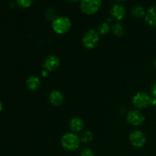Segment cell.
<instances>
[{"mask_svg": "<svg viewBox=\"0 0 156 156\" xmlns=\"http://www.w3.org/2000/svg\"><path fill=\"white\" fill-rule=\"evenodd\" d=\"M154 66L156 68V59H155V61H154Z\"/></svg>", "mask_w": 156, "mask_h": 156, "instance_id": "cell-25", "label": "cell"}, {"mask_svg": "<svg viewBox=\"0 0 156 156\" xmlns=\"http://www.w3.org/2000/svg\"><path fill=\"white\" fill-rule=\"evenodd\" d=\"M2 109H3V105H2V103L1 101H0V112L2 111Z\"/></svg>", "mask_w": 156, "mask_h": 156, "instance_id": "cell-24", "label": "cell"}, {"mask_svg": "<svg viewBox=\"0 0 156 156\" xmlns=\"http://www.w3.org/2000/svg\"><path fill=\"white\" fill-rule=\"evenodd\" d=\"M60 65V59L55 55H50L44 59L43 62V68L47 72H52L57 69Z\"/></svg>", "mask_w": 156, "mask_h": 156, "instance_id": "cell-8", "label": "cell"}, {"mask_svg": "<svg viewBox=\"0 0 156 156\" xmlns=\"http://www.w3.org/2000/svg\"><path fill=\"white\" fill-rule=\"evenodd\" d=\"M46 18L47 20L53 21L56 18V12L53 8H49L46 12Z\"/></svg>", "mask_w": 156, "mask_h": 156, "instance_id": "cell-17", "label": "cell"}, {"mask_svg": "<svg viewBox=\"0 0 156 156\" xmlns=\"http://www.w3.org/2000/svg\"><path fill=\"white\" fill-rule=\"evenodd\" d=\"M151 99L152 97L147 93L139 92L133 98V105L136 109H144L151 105Z\"/></svg>", "mask_w": 156, "mask_h": 156, "instance_id": "cell-5", "label": "cell"}, {"mask_svg": "<svg viewBox=\"0 0 156 156\" xmlns=\"http://www.w3.org/2000/svg\"><path fill=\"white\" fill-rule=\"evenodd\" d=\"M129 142L135 148H143L146 143V135L140 130H135L129 135Z\"/></svg>", "mask_w": 156, "mask_h": 156, "instance_id": "cell-6", "label": "cell"}, {"mask_svg": "<svg viewBox=\"0 0 156 156\" xmlns=\"http://www.w3.org/2000/svg\"><path fill=\"white\" fill-rule=\"evenodd\" d=\"M81 140L76 133H67L61 138V145L68 151H75L79 148Z\"/></svg>", "mask_w": 156, "mask_h": 156, "instance_id": "cell-1", "label": "cell"}, {"mask_svg": "<svg viewBox=\"0 0 156 156\" xmlns=\"http://www.w3.org/2000/svg\"><path fill=\"white\" fill-rule=\"evenodd\" d=\"M34 2V0H17V3L18 5L24 9L29 8Z\"/></svg>", "mask_w": 156, "mask_h": 156, "instance_id": "cell-18", "label": "cell"}, {"mask_svg": "<svg viewBox=\"0 0 156 156\" xmlns=\"http://www.w3.org/2000/svg\"><path fill=\"white\" fill-rule=\"evenodd\" d=\"M146 12L144 7L141 5H136L132 9V15L135 18H145Z\"/></svg>", "mask_w": 156, "mask_h": 156, "instance_id": "cell-14", "label": "cell"}, {"mask_svg": "<svg viewBox=\"0 0 156 156\" xmlns=\"http://www.w3.org/2000/svg\"><path fill=\"white\" fill-rule=\"evenodd\" d=\"M150 95L151 97L156 98V82H154L150 88Z\"/></svg>", "mask_w": 156, "mask_h": 156, "instance_id": "cell-21", "label": "cell"}, {"mask_svg": "<svg viewBox=\"0 0 156 156\" xmlns=\"http://www.w3.org/2000/svg\"><path fill=\"white\" fill-rule=\"evenodd\" d=\"M110 13L113 19L119 21H121L126 15V9L121 4H115L111 8Z\"/></svg>", "mask_w": 156, "mask_h": 156, "instance_id": "cell-9", "label": "cell"}, {"mask_svg": "<svg viewBox=\"0 0 156 156\" xmlns=\"http://www.w3.org/2000/svg\"><path fill=\"white\" fill-rule=\"evenodd\" d=\"M48 74H49V72L46 71V70H44V71L42 73H41L42 76H44V77H46V76H48Z\"/></svg>", "mask_w": 156, "mask_h": 156, "instance_id": "cell-22", "label": "cell"}, {"mask_svg": "<svg viewBox=\"0 0 156 156\" xmlns=\"http://www.w3.org/2000/svg\"><path fill=\"white\" fill-rule=\"evenodd\" d=\"M155 108H156V106H155Z\"/></svg>", "mask_w": 156, "mask_h": 156, "instance_id": "cell-27", "label": "cell"}, {"mask_svg": "<svg viewBox=\"0 0 156 156\" xmlns=\"http://www.w3.org/2000/svg\"><path fill=\"white\" fill-rule=\"evenodd\" d=\"M70 129L73 132H79L84 127V122L79 117H74L70 120L69 123Z\"/></svg>", "mask_w": 156, "mask_h": 156, "instance_id": "cell-13", "label": "cell"}, {"mask_svg": "<svg viewBox=\"0 0 156 156\" xmlns=\"http://www.w3.org/2000/svg\"><path fill=\"white\" fill-rule=\"evenodd\" d=\"M67 1H68L69 2L76 3V2H79V1H80V0H67Z\"/></svg>", "mask_w": 156, "mask_h": 156, "instance_id": "cell-23", "label": "cell"}, {"mask_svg": "<svg viewBox=\"0 0 156 156\" xmlns=\"http://www.w3.org/2000/svg\"><path fill=\"white\" fill-rule=\"evenodd\" d=\"M118 2H123V1H126V0H117Z\"/></svg>", "mask_w": 156, "mask_h": 156, "instance_id": "cell-26", "label": "cell"}, {"mask_svg": "<svg viewBox=\"0 0 156 156\" xmlns=\"http://www.w3.org/2000/svg\"><path fill=\"white\" fill-rule=\"evenodd\" d=\"M109 30H110V25L108 24V23L105 22L100 24V26L98 27V32L99 34L105 35V34H107L109 32Z\"/></svg>", "mask_w": 156, "mask_h": 156, "instance_id": "cell-16", "label": "cell"}, {"mask_svg": "<svg viewBox=\"0 0 156 156\" xmlns=\"http://www.w3.org/2000/svg\"><path fill=\"white\" fill-rule=\"evenodd\" d=\"M93 139V135L91 132L89 131H86V132L84 133V135L82 136V139H81V141L83 142V143H88V142L91 141Z\"/></svg>", "mask_w": 156, "mask_h": 156, "instance_id": "cell-19", "label": "cell"}, {"mask_svg": "<svg viewBox=\"0 0 156 156\" xmlns=\"http://www.w3.org/2000/svg\"><path fill=\"white\" fill-rule=\"evenodd\" d=\"M99 41V34L94 29H90L84 34L82 44L87 49H93L98 45Z\"/></svg>", "mask_w": 156, "mask_h": 156, "instance_id": "cell-4", "label": "cell"}, {"mask_svg": "<svg viewBox=\"0 0 156 156\" xmlns=\"http://www.w3.org/2000/svg\"><path fill=\"white\" fill-rule=\"evenodd\" d=\"M80 156H94V152L89 148H85L82 150Z\"/></svg>", "mask_w": 156, "mask_h": 156, "instance_id": "cell-20", "label": "cell"}, {"mask_svg": "<svg viewBox=\"0 0 156 156\" xmlns=\"http://www.w3.org/2000/svg\"><path fill=\"white\" fill-rule=\"evenodd\" d=\"M146 22L152 27H156V5L149 8L145 15Z\"/></svg>", "mask_w": 156, "mask_h": 156, "instance_id": "cell-10", "label": "cell"}, {"mask_svg": "<svg viewBox=\"0 0 156 156\" xmlns=\"http://www.w3.org/2000/svg\"><path fill=\"white\" fill-rule=\"evenodd\" d=\"M112 31L115 36L117 37H121L123 36L124 34V28H123V25L119 23L114 24L112 27Z\"/></svg>", "mask_w": 156, "mask_h": 156, "instance_id": "cell-15", "label": "cell"}, {"mask_svg": "<svg viewBox=\"0 0 156 156\" xmlns=\"http://www.w3.org/2000/svg\"><path fill=\"white\" fill-rule=\"evenodd\" d=\"M26 86L30 91H36V90H37L41 87V80L37 76H30L27 79Z\"/></svg>", "mask_w": 156, "mask_h": 156, "instance_id": "cell-12", "label": "cell"}, {"mask_svg": "<svg viewBox=\"0 0 156 156\" xmlns=\"http://www.w3.org/2000/svg\"><path fill=\"white\" fill-rule=\"evenodd\" d=\"M49 100L51 105L54 106H59L62 105L64 101V96L60 91H53L50 93L49 96Z\"/></svg>", "mask_w": 156, "mask_h": 156, "instance_id": "cell-11", "label": "cell"}, {"mask_svg": "<svg viewBox=\"0 0 156 156\" xmlns=\"http://www.w3.org/2000/svg\"><path fill=\"white\" fill-rule=\"evenodd\" d=\"M101 6V0H81L80 9L86 15H93L98 12Z\"/></svg>", "mask_w": 156, "mask_h": 156, "instance_id": "cell-3", "label": "cell"}, {"mask_svg": "<svg viewBox=\"0 0 156 156\" xmlns=\"http://www.w3.org/2000/svg\"><path fill=\"white\" fill-rule=\"evenodd\" d=\"M126 120L128 123L133 126H140L144 123L145 116L141 111L138 110H133L128 113L126 116Z\"/></svg>", "mask_w": 156, "mask_h": 156, "instance_id": "cell-7", "label": "cell"}, {"mask_svg": "<svg viewBox=\"0 0 156 156\" xmlns=\"http://www.w3.org/2000/svg\"><path fill=\"white\" fill-rule=\"evenodd\" d=\"M53 30L59 34H62L69 31L71 27V21L66 17H59L56 18L52 22Z\"/></svg>", "mask_w": 156, "mask_h": 156, "instance_id": "cell-2", "label": "cell"}]
</instances>
